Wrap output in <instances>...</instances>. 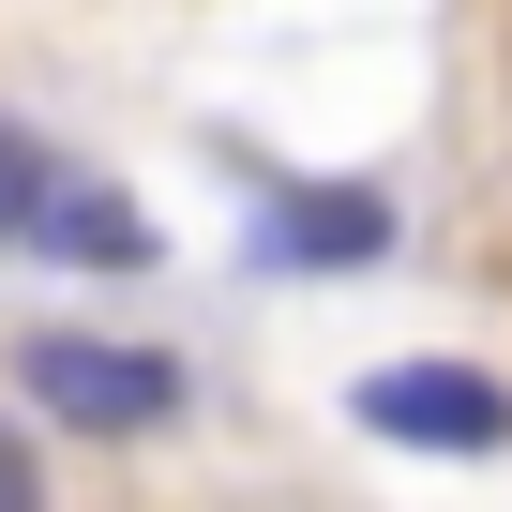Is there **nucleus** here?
<instances>
[{"label":"nucleus","mask_w":512,"mask_h":512,"mask_svg":"<svg viewBox=\"0 0 512 512\" xmlns=\"http://www.w3.org/2000/svg\"><path fill=\"white\" fill-rule=\"evenodd\" d=\"M31 226H46V256H91V272H151V256H166V241H151V211H136L121 181H46V211H31Z\"/></svg>","instance_id":"obj_4"},{"label":"nucleus","mask_w":512,"mask_h":512,"mask_svg":"<svg viewBox=\"0 0 512 512\" xmlns=\"http://www.w3.org/2000/svg\"><path fill=\"white\" fill-rule=\"evenodd\" d=\"M362 422L407 437V452H497L512 437V392L467 377V362H392V377H362Z\"/></svg>","instance_id":"obj_2"},{"label":"nucleus","mask_w":512,"mask_h":512,"mask_svg":"<svg viewBox=\"0 0 512 512\" xmlns=\"http://www.w3.org/2000/svg\"><path fill=\"white\" fill-rule=\"evenodd\" d=\"M31 211H46V151H31V136H16V121H0V241H16V226H31Z\"/></svg>","instance_id":"obj_5"},{"label":"nucleus","mask_w":512,"mask_h":512,"mask_svg":"<svg viewBox=\"0 0 512 512\" xmlns=\"http://www.w3.org/2000/svg\"><path fill=\"white\" fill-rule=\"evenodd\" d=\"M0 512H46V482H31V437L0 422Z\"/></svg>","instance_id":"obj_6"},{"label":"nucleus","mask_w":512,"mask_h":512,"mask_svg":"<svg viewBox=\"0 0 512 512\" xmlns=\"http://www.w3.org/2000/svg\"><path fill=\"white\" fill-rule=\"evenodd\" d=\"M31 407H61L76 437H151L181 407V362L166 347H91V332H46L31 347Z\"/></svg>","instance_id":"obj_1"},{"label":"nucleus","mask_w":512,"mask_h":512,"mask_svg":"<svg viewBox=\"0 0 512 512\" xmlns=\"http://www.w3.org/2000/svg\"><path fill=\"white\" fill-rule=\"evenodd\" d=\"M272 241L302 256V272H362V256L392 241V196L377 181H302V196H272Z\"/></svg>","instance_id":"obj_3"}]
</instances>
